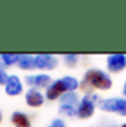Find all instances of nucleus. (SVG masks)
<instances>
[{
    "mask_svg": "<svg viewBox=\"0 0 126 127\" xmlns=\"http://www.w3.org/2000/svg\"><path fill=\"white\" fill-rule=\"evenodd\" d=\"M91 127H99V126H91Z\"/></svg>",
    "mask_w": 126,
    "mask_h": 127,
    "instance_id": "obj_20",
    "label": "nucleus"
},
{
    "mask_svg": "<svg viewBox=\"0 0 126 127\" xmlns=\"http://www.w3.org/2000/svg\"><path fill=\"white\" fill-rule=\"evenodd\" d=\"M25 83L30 86V89H40V87H49L52 84V78L49 74H34V75H27Z\"/></svg>",
    "mask_w": 126,
    "mask_h": 127,
    "instance_id": "obj_8",
    "label": "nucleus"
},
{
    "mask_svg": "<svg viewBox=\"0 0 126 127\" xmlns=\"http://www.w3.org/2000/svg\"><path fill=\"white\" fill-rule=\"evenodd\" d=\"M7 78H9V75L4 72V69L0 66V86H4L6 84V81H7Z\"/></svg>",
    "mask_w": 126,
    "mask_h": 127,
    "instance_id": "obj_16",
    "label": "nucleus"
},
{
    "mask_svg": "<svg viewBox=\"0 0 126 127\" xmlns=\"http://www.w3.org/2000/svg\"><path fill=\"white\" fill-rule=\"evenodd\" d=\"M63 59H64V64L67 66H70V68H73V66H76L79 64V56L76 53H67V55L63 56Z\"/></svg>",
    "mask_w": 126,
    "mask_h": 127,
    "instance_id": "obj_14",
    "label": "nucleus"
},
{
    "mask_svg": "<svg viewBox=\"0 0 126 127\" xmlns=\"http://www.w3.org/2000/svg\"><path fill=\"white\" fill-rule=\"evenodd\" d=\"M79 95L76 92H68L60 99V112L67 117H76L77 115V106H79Z\"/></svg>",
    "mask_w": 126,
    "mask_h": 127,
    "instance_id": "obj_5",
    "label": "nucleus"
},
{
    "mask_svg": "<svg viewBox=\"0 0 126 127\" xmlns=\"http://www.w3.org/2000/svg\"><path fill=\"white\" fill-rule=\"evenodd\" d=\"M80 87V83L76 77L71 75H65L63 78H58L55 81H52V84L46 89V99L49 100H57L61 99V96H64L68 92H76Z\"/></svg>",
    "mask_w": 126,
    "mask_h": 127,
    "instance_id": "obj_2",
    "label": "nucleus"
},
{
    "mask_svg": "<svg viewBox=\"0 0 126 127\" xmlns=\"http://www.w3.org/2000/svg\"><path fill=\"white\" fill-rule=\"evenodd\" d=\"M98 108L104 112H113L117 115L126 117V99L125 97H105L101 99Z\"/></svg>",
    "mask_w": 126,
    "mask_h": 127,
    "instance_id": "obj_4",
    "label": "nucleus"
},
{
    "mask_svg": "<svg viewBox=\"0 0 126 127\" xmlns=\"http://www.w3.org/2000/svg\"><path fill=\"white\" fill-rule=\"evenodd\" d=\"M80 87L83 90H91V89L110 90L113 87V80L108 75V72L98 69V68H91L85 72L83 80L80 83Z\"/></svg>",
    "mask_w": 126,
    "mask_h": 127,
    "instance_id": "obj_1",
    "label": "nucleus"
},
{
    "mask_svg": "<svg viewBox=\"0 0 126 127\" xmlns=\"http://www.w3.org/2000/svg\"><path fill=\"white\" fill-rule=\"evenodd\" d=\"M105 65H107L108 72L119 74L120 71H123L126 68V55L125 53H111L107 56Z\"/></svg>",
    "mask_w": 126,
    "mask_h": 127,
    "instance_id": "obj_6",
    "label": "nucleus"
},
{
    "mask_svg": "<svg viewBox=\"0 0 126 127\" xmlns=\"http://www.w3.org/2000/svg\"><path fill=\"white\" fill-rule=\"evenodd\" d=\"M19 53H1L0 55V61L3 66H12L15 64H18L19 61Z\"/></svg>",
    "mask_w": 126,
    "mask_h": 127,
    "instance_id": "obj_13",
    "label": "nucleus"
},
{
    "mask_svg": "<svg viewBox=\"0 0 126 127\" xmlns=\"http://www.w3.org/2000/svg\"><path fill=\"white\" fill-rule=\"evenodd\" d=\"M10 120H12V123L15 124V127H31V123H30L28 117H27L24 112H21V111H15V112L12 114Z\"/></svg>",
    "mask_w": 126,
    "mask_h": 127,
    "instance_id": "obj_11",
    "label": "nucleus"
},
{
    "mask_svg": "<svg viewBox=\"0 0 126 127\" xmlns=\"http://www.w3.org/2000/svg\"><path fill=\"white\" fill-rule=\"evenodd\" d=\"M45 102V96L42 92H39L37 89H30L27 93H25V103L31 108H39L42 106Z\"/></svg>",
    "mask_w": 126,
    "mask_h": 127,
    "instance_id": "obj_10",
    "label": "nucleus"
},
{
    "mask_svg": "<svg viewBox=\"0 0 126 127\" xmlns=\"http://www.w3.org/2000/svg\"><path fill=\"white\" fill-rule=\"evenodd\" d=\"M46 127H67V124L64 123V120H61V118H55V120H52V123L49 126H46Z\"/></svg>",
    "mask_w": 126,
    "mask_h": 127,
    "instance_id": "obj_15",
    "label": "nucleus"
},
{
    "mask_svg": "<svg viewBox=\"0 0 126 127\" xmlns=\"http://www.w3.org/2000/svg\"><path fill=\"white\" fill-rule=\"evenodd\" d=\"M34 61H36V68L37 69H54L58 66V58L49 53H39L34 55Z\"/></svg>",
    "mask_w": 126,
    "mask_h": 127,
    "instance_id": "obj_7",
    "label": "nucleus"
},
{
    "mask_svg": "<svg viewBox=\"0 0 126 127\" xmlns=\"http://www.w3.org/2000/svg\"><path fill=\"white\" fill-rule=\"evenodd\" d=\"M24 90V86H22V81L19 80V77L16 75H9L6 84H4V92L7 96H18L19 93H22Z\"/></svg>",
    "mask_w": 126,
    "mask_h": 127,
    "instance_id": "obj_9",
    "label": "nucleus"
},
{
    "mask_svg": "<svg viewBox=\"0 0 126 127\" xmlns=\"http://www.w3.org/2000/svg\"><path fill=\"white\" fill-rule=\"evenodd\" d=\"M123 96H125V99H126V81H125V84H123Z\"/></svg>",
    "mask_w": 126,
    "mask_h": 127,
    "instance_id": "obj_17",
    "label": "nucleus"
},
{
    "mask_svg": "<svg viewBox=\"0 0 126 127\" xmlns=\"http://www.w3.org/2000/svg\"><path fill=\"white\" fill-rule=\"evenodd\" d=\"M0 123H1V111H0Z\"/></svg>",
    "mask_w": 126,
    "mask_h": 127,
    "instance_id": "obj_18",
    "label": "nucleus"
},
{
    "mask_svg": "<svg viewBox=\"0 0 126 127\" xmlns=\"http://www.w3.org/2000/svg\"><path fill=\"white\" fill-rule=\"evenodd\" d=\"M21 69H34L36 68V61L33 55H27V53H21L19 61L16 64Z\"/></svg>",
    "mask_w": 126,
    "mask_h": 127,
    "instance_id": "obj_12",
    "label": "nucleus"
},
{
    "mask_svg": "<svg viewBox=\"0 0 126 127\" xmlns=\"http://www.w3.org/2000/svg\"><path fill=\"white\" fill-rule=\"evenodd\" d=\"M120 127H126V123H123V124H122V126H120Z\"/></svg>",
    "mask_w": 126,
    "mask_h": 127,
    "instance_id": "obj_19",
    "label": "nucleus"
},
{
    "mask_svg": "<svg viewBox=\"0 0 126 127\" xmlns=\"http://www.w3.org/2000/svg\"><path fill=\"white\" fill-rule=\"evenodd\" d=\"M99 96L94 95V93H89V95L83 96L79 102V106H77V118L80 120H86V118H91L95 112V108H96V103H99Z\"/></svg>",
    "mask_w": 126,
    "mask_h": 127,
    "instance_id": "obj_3",
    "label": "nucleus"
}]
</instances>
